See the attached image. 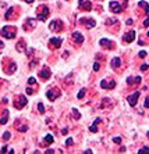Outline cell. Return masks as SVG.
Wrapping results in <instances>:
<instances>
[{"label":"cell","mask_w":149,"mask_h":154,"mask_svg":"<svg viewBox=\"0 0 149 154\" xmlns=\"http://www.w3.org/2000/svg\"><path fill=\"white\" fill-rule=\"evenodd\" d=\"M0 151H1V153H6V151H7V147L4 146L3 149H1V150H0Z\"/></svg>","instance_id":"ab89813d"},{"label":"cell","mask_w":149,"mask_h":154,"mask_svg":"<svg viewBox=\"0 0 149 154\" xmlns=\"http://www.w3.org/2000/svg\"><path fill=\"white\" fill-rule=\"evenodd\" d=\"M100 121H102V119H100V118H98V119H95V122H94V123H99Z\"/></svg>","instance_id":"b9f144b4"},{"label":"cell","mask_w":149,"mask_h":154,"mask_svg":"<svg viewBox=\"0 0 149 154\" xmlns=\"http://www.w3.org/2000/svg\"><path fill=\"white\" fill-rule=\"evenodd\" d=\"M100 69V64L99 62H95L94 64V71H99Z\"/></svg>","instance_id":"83f0119b"},{"label":"cell","mask_w":149,"mask_h":154,"mask_svg":"<svg viewBox=\"0 0 149 154\" xmlns=\"http://www.w3.org/2000/svg\"><path fill=\"white\" fill-rule=\"evenodd\" d=\"M38 110H39V113H45V107L42 103H38Z\"/></svg>","instance_id":"d4e9b609"},{"label":"cell","mask_w":149,"mask_h":154,"mask_svg":"<svg viewBox=\"0 0 149 154\" xmlns=\"http://www.w3.org/2000/svg\"><path fill=\"white\" fill-rule=\"evenodd\" d=\"M139 94H141L139 92H135V93H133V94H130V96H128V103H130V106H133V107H134V106L137 104Z\"/></svg>","instance_id":"52a82bcc"},{"label":"cell","mask_w":149,"mask_h":154,"mask_svg":"<svg viewBox=\"0 0 149 154\" xmlns=\"http://www.w3.org/2000/svg\"><path fill=\"white\" fill-rule=\"evenodd\" d=\"M18 100H20V103H16V104H14V106H16V108H23L24 106L27 104V97H25V96H23V94L18 97Z\"/></svg>","instance_id":"4fadbf2b"},{"label":"cell","mask_w":149,"mask_h":154,"mask_svg":"<svg viewBox=\"0 0 149 154\" xmlns=\"http://www.w3.org/2000/svg\"><path fill=\"white\" fill-rule=\"evenodd\" d=\"M13 11H14V8H13V7L8 8V11L6 13V16H4V17H6V20H10V18L13 17Z\"/></svg>","instance_id":"d6986e66"},{"label":"cell","mask_w":149,"mask_h":154,"mask_svg":"<svg viewBox=\"0 0 149 154\" xmlns=\"http://www.w3.org/2000/svg\"><path fill=\"white\" fill-rule=\"evenodd\" d=\"M148 36H149V32H148Z\"/></svg>","instance_id":"f6af8a7d"},{"label":"cell","mask_w":149,"mask_h":154,"mask_svg":"<svg viewBox=\"0 0 149 154\" xmlns=\"http://www.w3.org/2000/svg\"><path fill=\"white\" fill-rule=\"evenodd\" d=\"M120 64H121V60H120L118 57H114V58H113V61H111V67H113V68H118V67H120Z\"/></svg>","instance_id":"2e32d148"},{"label":"cell","mask_w":149,"mask_h":154,"mask_svg":"<svg viewBox=\"0 0 149 154\" xmlns=\"http://www.w3.org/2000/svg\"><path fill=\"white\" fill-rule=\"evenodd\" d=\"M17 50H18V52H24V42L23 40L17 45Z\"/></svg>","instance_id":"603a6c76"},{"label":"cell","mask_w":149,"mask_h":154,"mask_svg":"<svg viewBox=\"0 0 149 154\" xmlns=\"http://www.w3.org/2000/svg\"><path fill=\"white\" fill-rule=\"evenodd\" d=\"M46 153H47V154H50V153H55V151H53L52 149H49V150H46Z\"/></svg>","instance_id":"60d3db41"},{"label":"cell","mask_w":149,"mask_h":154,"mask_svg":"<svg viewBox=\"0 0 149 154\" xmlns=\"http://www.w3.org/2000/svg\"><path fill=\"white\" fill-rule=\"evenodd\" d=\"M11 138V135H10V132H4V135H3V139L4 140H8V139Z\"/></svg>","instance_id":"4316f807"},{"label":"cell","mask_w":149,"mask_h":154,"mask_svg":"<svg viewBox=\"0 0 149 154\" xmlns=\"http://www.w3.org/2000/svg\"><path fill=\"white\" fill-rule=\"evenodd\" d=\"M99 45L103 47H111V40H107V39H100V42H99Z\"/></svg>","instance_id":"9a60e30c"},{"label":"cell","mask_w":149,"mask_h":154,"mask_svg":"<svg viewBox=\"0 0 149 154\" xmlns=\"http://www.w3.org/2000/svg\"><path fill=\"white\" fill-rule=\"evenodd\" d=\"M45 142H46V143H53V142H55V138H53L52 135H46V136H45Z\"/></svg>","instance_id":"ffe728a7"},{"label":"cell","mask_w":149,"mask_h":154,"mask_svg":"<svg viewBox=\"0 0 149 154\" xmlns=\"http://www.w3.org/2000/svg\"><path fill=\"white\" fill-rule=\"evenodd\" d=\"M79 7L85 8L86 11H89L92 6H91V1H89V0H79Z\"/></svg>","instance_id":"7c38bea8"},{"label":"cell","mask_w":149,"mask_h":154,"mask_svg":"<svg viewBox=\"0 0 149 154\" xmlns=\"http://www.w3.org/2000/svg\"><path fill=\"white\" fill-rule=\"evenodd\" d=\"M113 142H114L116 145H120V143H121V138H113Z\"/></svg>","instance_id":"4dcf8cb0"},{"label":"cell","mask_w":149,"mask_h":154,"mask_svg":"<svg viewBox=\"0 0 149 154\" xmlns=\"http://www.w3.org/2000/svg\"><path fill=\"white\" fill-rule=\"evenodd\" d=\"M39 77L42 78V79H49V78H50V69L47 68V67H45V68L39 72Z\"/></svg>","instance_id":"8fae6325"},{"label":"cell","mask_w":149,"mask_h":154,"mask_svg":"<svg viewBox=\"0 0 149 154\" xmlns=\"http://www.w3.org/2000/svg\"><path fill=\"white\" fill-rule=\"evenodd\" d=\"M100 86H102L103 89H113V88L116 86V82H114V81H109V82H107V81H102V82H100Z\"/></svg>","instance_id":"30bf717a"},{"label":"cell","mask_w":149,"mask_h":154,"mask_svg":"<svg viewBox=\"0 0 149 154\" xmlns=\"http://www.w3.org/2000/svg\"><path fill=\"white\" fill-rule=\"evenodd\" d=\"M25 1H27V3H29V4H31L32 1H33V0H25Z\"/></svg>","instance_id":"7bdbcfd3"},{"label":"cell","mask_w":149,"mask_h":154,"mask_svg":"<svg viewBox=\"0 0 149 154\" xmlns=\"http://www.w3.org/2000/svg\"><path fill=\"white\" fill-rule=\"evenodd\" d=\"M16 26H11V25H6L3 29H1V35L4 36V38L7 39H13L14 36H16Z\"/></svg>","instance_id":"6da1fadb"},{"label":"cell","mask_w":149,"mask_h":154,"mask_svg":"<svg viewBox=\"0 0 149 154\" xmlns=\"http://www.w3.org/2000/svg\"><path fill=\"white\" fill-rule=\"evenodd\" d=\"M27 24H29V26H31V28H33V26L36 25V20H32V18H29V20H27Z\"/></svg>","instance_id":"44dd1931"},{"label":"cell","mask_w":149,"mask_h":154,"mask_svg":"<svg viewBox=\"0 0 149 154\" xmlns=\"http://www.w3.org/2000/svg\"><path fill=\"white\" fill-rule=\"evenodd\" d=\"M72 39H74L78 45H81V43L84 42V36H82L79 32H74V33H72Z\"/></svg>","instance_id":"5bb4252c"},{"label":"cell","mask_w":149,"mask_h":154,"mask_svg":"<svg viewBox=\"0 0 149 154\" xmlns=\"http://www.w3.org/2000/svg\"><path fill=\"white\" fill-rule=\"evenodd\" d=\"M72 118H75V119H79V118H81L78 110H72Z\"/></svg>","instance_id":"7402d4cb"},{"label":"cell","mask_w":149,"mask_h":154,"mask_svg":"<svg viewBox=\"0 0 149 154\" xmlns=\"http://www.w3.org/2000/svg\"><path fill=\"white\" fill-rule=\"evenodd\" d=\"M109 6H110V10H111L113 13H116V14L123 11V7L120 6V3H117V1H110Z\"/></svg>","instance_id":"5b68a950"},{"label":"cell","mask_w":149,"mask_h":154,"mask_svg":"<svg viewBox=\"0 0 149 154\" xmlns=\"http://www.w3.org/2000/svg\"><path fill=\"white\" fill-rule=\"evenodd\" d=\"M7 119H8V111L6 110V111H3V117H1V119H0V123L4 125V123L7 122Z\"/></svg>","instance_id":"e0dca14e"},{"label":"cell","mask_w":149,"mask_h":154,"mask_svg":"<svg viewBox=\"0 0 149 154\" xmlns=\"http://www.w3.org/2000/svg\"><path fill=\"white\" fill-rule=\"evenodd\" d=\"M47 16H49V8H47V6H42V7H39L38 20H40V21H45V20L47 18Z\"/></svg>","instance_id":"3957f363"},{"label":"cell","mask_w":149,"mask_h":154,"mask_svg":"<svg viewBox=\"0 0 149 154\" xmlns=\"http://www.w3.org/2000/svg\"><path fill=\"white\" fill-rule=\"evenodd\" d=\"M62 43H63V39H62V38H52L50 40H49V45H50V47H55V49L60 47V46H62Z\"/></svg>","instance_id":"8992f818"},{"label":"cell","mask_w":149,"mask_h":154,"mask_svg":"<svg viewBox=\"0 0 149 154\" xmlns=\"http://www.w3.org/2000/svg\"><path fill=\"white\" fill-rule=\"evenodd\" d=\"M84 96H85V89H81L78 93V99H82Z\"/></svg>","instance_id":"484cf974"},{"label":"cell","mask_w":149,"mask_h":154,"mask_svg":"<svg viewBox=\"0 0 149 154\" xmlns=\"http://www.w3.org/2000/svg\"><path fill=\"white\" fill-rule=\"evenodd\" d=\"M148 138H149V132H148Z\"/></svg>","instance_id":"ee69618b"},{"label":"cell","mask_w":149,"mask_h":154,"mask_svg":"<svg viewBox=\"0 0 149 154\" xmlns=\"http://www.w3.org/2000/svg\"><path fill=\"white\" fill-rule=\"evenodd\" d=\"M139 6H141L142 8H145V13L149 16V6H148V3H146V1H139Z\"/></svg>","instance_id":"ac0fdd59"},{"label":"cell","mask_w":149,"mask_h":154,"mask_svg":"<svg viewBox=\"0 0 149 154\" xmlns=\"http://www.w3.org/2000/svg\"><path fill=\"white\" fill-rule=\"evenodd\" d=\"M141 69L142 71H146V69H148V64H144V65L141 67Z\"/></svg>","instance_id":"74e56055"},{"label":"cell","mask_w":149,"mask_h":154,"mask_svg":"<svg viewBox=\"0 0 149 154\" xmlns=\"http://www.w3.org/2000/svg\"><path fill=\"white\" fill-rule=\"evenodd\" d=\"M134 39H135V32L134 31L127 32L126 35H124V42L126 43H131V42H134Z\"/></svg>","instance_id":"9c48e42d"},{"label":"cell","mask_w":149,"mask_h":154,"mask_svg":"<svg viewBox=\"0 0 149 154\" xmlns=\"http://www.w3.org/2000/svg\"><path fill=\"white\" fill-rule=\"evenodd\" d=\"M139 57H141V58L146 57V52H144V50H142V52H139Z\"/></svg>","instance_id":"e575fe53"},{"label":"cell","mask_w":149,"mask_h":154,"mask_svg":"<svg viewBox=\"0 0 149 154\" xmlns=\"http://www.w3.org/2000/svg\"><path fill=\"white\" fill-rule=\"evenodd\" d=\"M27 129H28V126H27V125H23V126H20V128H18V131L20 132H25Z\"/></svg>","instance_id":"f546056e"},{"label":"cell","mask_w":149,"mask_h":154,"mask_svg":"<svg viewBox=\"0 0 149 154\" xmlns=\"http://www.w3.org/2000/svg\"><path fill=\"white\" fill-rule=\"evenodd\" d=\"M46 96H47V99H49L50 101H55L56 99L60 96V90H57V89H50V90H47Z\"/></svg>","instance_id":"277c9868"},{"label":"cell","mask_w":149,"mask_h":154,"mask_svg":"<svg viewBox=\"0 0 149 154\" xmlns=\"http://www.w3.org/2000/svg\"><path fill=\"white\" fill-rule=\"evenodd\" d=\"M144 106H145L146 108H149V96L146 97V99H145V103H144Z\"/></svg>","instance_id":"d6a6232c"},{"label":"cell","mask_w":149,"mask_h":154,"mask_svg":"<svg viewBox=\"0 0 149 154\" xmlns=\"http://www.w3.org/2000/svg\"><path fill=\"white\" fill-rule=\"evenodd\" d=\"M134 82H135V83H139V82H141V77H135L134 78Z\"/></svg>","instance_id":"836d02e7"},{"label":"cell","mask_w":149,"mask_h":154,"mask_svg":"<svg viewBox=\"0 0 149 154\" xmlns=\"http://www.w3.org/2000/svg\"><path fill=\"white\" fill-rule=\"evenodd\" d=\"M138 153H139V154L148 153L149 154V147H142V149H139V150H138Z\"/></svg>","instance_id":"cb8c5ba5"},{"label":"cell","mask_w":149,"mask_h":154,"mask_svg":"<svg viewBox=\"0 0 149 154\" xmlns=\"http://www.w3.org/2000/svg\"><path fill=\"white\" fill-rule=\"evenodd\" d=\"M66 145H67V146H71V145H72V139L71 138L67 139V140H66Z\"/></svg>","instance_id":"1f68e13d"},{"label":"cell","mask_w":149,"mask_h":154,"mask_svg":"<svg viewBox=\"0 0 149 154\" xmlns=\"http://www.w3.org/2000/svg\"><path fill=\"white\" fill-rule=\"evenodd\" d=\"M35 82H36V79H35V78H33V77H31V78H29V79H28V83H29V85H33Z\"/></svg>","instance_id":"f1b7e54d"},{"label":"cell","mask_w":149,"mask_h":154,"mask_svg":"<svg viewBox=\"0 0 149 154\" xmlns=\"http://www.w3.org/2000/svg\"><path fill=\"white\" fill-rule=\"evenodd\" d=\"M27 93H28V94H32V93H33V90H32L31 88H28V89H27Z\"/></svg>","instance_id":"f35d334b"},{"label":"cell","mask_w":149,"mask_h":154,"mask_svg":"<svg viewBox=\"0 0 149 154\" xmlns=\"http://www.w3.org/2000/svg\"><path fill=\"white\" fill-rule=\"evenodd\" d=\"M49 28H50V31L59 32V31H62V28H63V22H62L60 20H55V21H52V22H50Z\"/></svg>","instance_id":"7a4b0ae2"},{"label":"cell","mask_w":149,"mask_h":154,"mask_svg":"<svg viewBox=\"0 0 149 154\" xmlns=\"http://www.w3.org/2000/svg\"><path fill=\"white\" fill-rule=\"evenodd\" d=\"M89 131H91V132H98V128H96L95 125H92V126L89 128Z\"/></svg>","instance_id":"d590c367"},{"label":"cell","mask_w":149,"mask_h":154,"mask_svg":"<svg viewBox=\"0 0 149 154\" xmlns=\"http://www.w3.org/2000/svg\"><path fill=\"white\" fill-rule=\"evenodd\" d=\"M79 22L84 24L86 28H94L95 25H96L95 20H91V18H81V20H79Z\"/></svg>","instance_id":"ba28073f"},{"label":"cell","mask_w":149,"mask_h":154,"mask_svg":"<svg viewBox=\"0 0 149 154\" xmlns=\"http://www.w3.org/2000/svg\"><path fill=\"white\" fill-rule=\"evenodd\" d=\"M144 26H149V16H148V18L144 21Z\"/></svg>","instance_id":"8d00e7d4"}]
</instances>
